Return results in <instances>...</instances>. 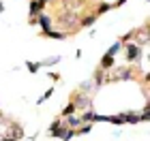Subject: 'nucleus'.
Instances as JSON below:
<instances>
[{
  "label": "nucleus",
  "instance_id": "nucleus-1",
  "mask_svg": "<svg viewBox=\"0 0 150 141\" xmlns=\"http://www.w3.org/2000/svg\"><path fill=\"white\" fill-rule=\"evenodd\" d=\"M56 26H58L62 32H69L71 28L79 26V22H77V13H75V11H62V13H60V17L56 19Z\"/></svg>",
  "mask_w": 150,
  "mask_h": 141
},
{
  "label": "nucleus",
  "instance_id": "nucleus-2",
  "mask_svg": "<svg viewBox=\"0 0 150 141\" xmlns=\"http://www.w3.org/2000/svg\"><path fill=\"white\" fill-rule=\"evenodd\" d=\"M125 51H127V60L129 62H137V60L142 58V47L137 43H127Z\"/></svg>",
  "mask_w": 150,
  "mask_h": 141
},
{
  "label": "nucleus",
  "instance_id": "nucleus-3",
  "mask_svg": "<svg viewBox=\"0 0 150 141\" xmlns=\"http://www.w3.org/2000/svg\"><path fill=\"white\" fill-rule=\"evenodd\" d=\"M73 105L75 107H79V109H90V96H88V94H84V92H77L73 96Z\"/></svg>",
  "mask_w": 150,
  "mask_h": 141
},
{
  "label": "nucleus",
  "instance_id": "nucleus-4",
  "mask_svg": "<svg viewBox=\"0 0 150 141\" xmlns=\"http://www.w3.org/2000/svg\"><path fill=\"white\" fill-rule=\"evenodd\" d=\"M67 128H69V126H67L62 120H56V122L50 126V135H52V137H60V139H62V135H64V130H67Z\"/></svg>",
  "mask_w": 150,
  "mask_h": 141
},
{
  "label": "nucleus",
  "instance_id": "nucleus-5",
  "mask_svg": "<svg viewBox=\"0 0 150 141\" xmlns=\"http://www.w3.org/2000/svg\"><path fill=\"white\" fill-rule=\"evenodd\" d=\"M37 22H39V26H41V30H43V34H45V32H50V30L54 28V19H52L50 15H45V13L37 15Z\"/></svg>",
  "mask_w": 150,
  "mask_h": 141
},
{
  "label": "nucleus",
  "instance_id": "nucleus-6",
  "mask_svg": "<svg viewBox=\"0 0 150 141\" xmlns=\"http://www.w3.org/2000/svg\"><path fill=\"white\" fill-rule=\"evenodd\" d=\"M45 2L47 0H32L30 2V15H41V13H43V6H45Z\"/></svg>",
  "mask_w": 150,
  "mask_h": 141
},
{
  "label": "nucleus",
  "instance_id": "nucleus-7",
  "mask_svg": "<svg viewBox=\"0 0 150 141\" xmlns=\"http://www.w3.org/2000/svg\"><path fill=\"white\" fill-rule=\"evenodd\" d=\"M135 43H137L139 47H142V45H148V43H150V34H148V28H146V30H142V32H137V36H135Z\"/></svg>",
  "mask_w": 150,
  "mask_h": 141
},
{
  "label": "nucleus",
  "instance_id": "nucleus-8",
  "mask_svg": "<svg viewBox=\"0 0 150 141\" xmlns=\"http://www.w3.org/2000/svg\"><path fill=\"white\" fill-rule=\"evenodd\" d=\"M22 135H24V133H22V128H19L17 124H11V126H9V135H6L9 139H13V141H15V139H19V137H22Z\"/></svg>",
  "mask_w": 150,
  "mask_h": 141
},
{
  "label": "nucleus",
  "instance_id": "nucleus-9",
  "mask_svg": "<svg viewBox=\"0 0 150 141\" xmlns=\"http://www.w3.org/2000/svg\"><path fill=\"white\" fill-rule=\"evenodd\" d=\"M64 124L69 126V128H79L81 126V118H77V116H69L64 120Z\"/></svg>",
  "mask_w": 150,
  "mask_h": 141
},
{
  "label": "nucleus",
  "instance_id": "nucleus-10",
  "mask_svg": "<svg viewBox=\"0 0 150 141\" xmlns=\"http://www.w3.org/2000/svg\"><path fill=\"white\" fill-rule=\"evenodd\" d=\"M122 47H125V43H122V41L114 43V45L110 47V49H107V53H105V56H112V58H116V56H118V51L122 49Z\"/></svg>",
  "mask_w": 150,
  "mask_h": 141
},
{
  "label": "nucleus",
  "instance_id": "nucleus-11",
  "mask_svg": "<svg viewBox=\"0 0 150 141\" xmlns=\"http://www.w3.org/2000/svg\"><path fill=\"white\" fill-rule=\"evenodd\" d=\"M45 36H50V39H58V41H60V39H67V32H62V30H50V32H45Z\"/></svg>",
  "mask_w": 150,
  "mask_h": 141
},
{
  "label": "nucleus",
  "instance_id": "nucleus-12",
  "mask_svg": "<svg viewBox=\"0 0 150 141\" xmlns=\"http://www.w3.org/2000/svg\"><path fill=\"white\" fill-rule=\"evenodd\" d=\"M94 118H97V113H94L92 107H90V109L84 111V116H81V122H88V124H90V122H94Z\"/></svg>",
  "mask_w": 150,
  "mask_h": 141
},
{
  "label": "nucleus",
  "instance_id": "nucleus-13",
  "mask_svg": "<svg viewBox=\"0 0 150 141\" xmlns=\"http://www.w3.org/2000/svg\"><path fill=\"white\" fill-rule=\"evenodd\" d=\"M94 22H97V15H86L79 22V26H81V28H88V26H94Z\"/></svg>",
  "mask_w": 150,
  "mask_h": 141
},
{
  "label": "nucleus",
  "instance_id": "nucleus-14",
  "mask_svg": "<svg viewBox=\"0 0 150 141\" xmlns=\"http://www.w3.org/2000/svg\"><path fill=\"white\" fill-rule=\"evenodd\" d=\"M101 66H103L105 71H110L112 66H114V58H112V56H103V60H101Z\"/></svg>",
  "mask_w": 150,
  "mask_h": 141
},
{
  "label": "nucleus",
  "instance_id": "nucleus-15",
  "mask_svg": "<svg viewBox=\"0 0 150 141\" xmlns=\"http://www.w3.org/2000/svg\"><path fill=\"white\" fill-rule=\"evenodd\" d=\"M92 90H94V83L92 81H84V83L79 86V92H84V94H90Z\"/></svg>",
  "mask_w": 150,
  "mask_h": 141
},
{
  "label": "nucleus",
  "instance_id": "nucleus-16",
  "mask_svg": "<svg viewBox=\"0 0 150 141\" xmlns=\"http://www.w3.org/2000/svg\"><path fill=\"white\" fill-rule=\"evenodd\" d=\"M60 62V56H52V58H45L43 62H41V66H52V64H56Z\"/></svg>",
  "mask_w": 150,
  "mask_h": 141
},
{
  "label": "nucleus",
  "instance_id": "nucleus-17",
  "mask_svg": "<svg viewBox=\"0 0 150 141\" xmlns=\"http://www.w3.org/2000/svg\"><path fill=\"white\" fill-rule=\"evenodd\" d=\"M75 135H77V130H75V128H67L64 135H62V141H71Z\"/></svg>",
  "mask_w": 150,
  "mask_h": 141
},
{
  "label": "nucleus",
  "instance_id": "nucleus-18",
  "mask_svg": "<svg viewBox=\"0 0 150 141\" xmlns=\"http://www.w3.org/2000/svg\"><path fill=\"white\" fill-rule=\"evenodd\" d=\"M114 6V2H103V4H99V9H97V13H107Z\"/></svg>",
  "mask_w": 150,
  "mask_h": 141
},
{
  "label": "nucleus",
  "instance_id": "nucleus-19",
  "mask_svg": "<svg viewBox=\"0 0 150 141\" xmlns=\"http://www.w3.org/2000/svg\"><path fill=\"white\" fill-rule=\"evenodd\" d=\"M90 128H92V124H84V126H79V128H77V135H88V133H90Z\"/></svg>",
  "mask_w": 150,
  "mask_h": 141
},
{
  "label": "nucleus",
  "instance_id": "nucleus-20",
  "mask_svg": "<svg viewBox=\"0 0 150 141\" xmlns=\"http://www.w3.org/2000/svg\"><path fill=\"white\" fill-rule=\"evenodd\" d=\"M26 66H28V69H30V73H37L39 69H41V62H30V60H28V62H26Z\"/></svg>",
  "mask_w": 150,
  "mask_h": 141
},
{
  "label": "nucleus",
  "instance_id": "nucleus-21",
  "mask_svg": "<svg viewBox=\"0 0 150 141\" xmlns=\"http://www.w3.org/2000/svg\"><path fill=\"white\" fill-rule=\"evenodd\" d=\"M75 109H77V107H75V105L71 103L69 107H64V111H62V116H73V113H75Z\"/></svg>",
  "mask_w": 150,
  "mask_h": 141
},
{
  "label": "nucleus",
  "instance_id": "nucleus-22",
  "mask_svg": "<svg viewBox=\"0 0 150 141\" xmlns=\"http://www.w3.org/2000/svg\"><path fill=\"white\" fill-rule=\"evenodd\" d=\"M52 94H54V88H50V90H47V92L43 94V96H41V98L37 100V103H43V100H47V98H50V96H52Z\"/></svg>",
  "mask_w": 150,
  "mask_h": 141
},
{
  "label": "nucleus",
  "instance_id": "nucleus-23",
  "mask_svg": "<svg viewBox=\"0 0 150 141\" xmlns=\"http://www.w3.org/2000/svg\"><path fill=\"white\" fill-rule=\"evenodd\" d=\"M139 118H142V122H150V111H142Z\"/></svg>",
  "mask_w": 150,
  "mask_h": 141
},
{
  "label": "nucleus",
  "instance_id": "nucleus-24",
  "mask_svg": "<svg viewBox=\"0 0 150 141\" xmlns=\"http://www.w3.org/2000/svg\"><path fill=\"white\" fill-rule=\"evenodd\" d=\"M144 111H150V100L146 103V107H144Z\"/></svg>",
  "mask_w": 150,
  "mask_h": 141
},
{
  "label": "nucleus",
  "instance_id": "nucleus-25",
  "mask_svg": "<svg viewBox=\"0 0 150 141\" xmlns=\"http://www.w3.org/2000/svg\"><path fill=\"white\" fill-rule=\"evenodd\" d=\"M148 60H150V51H148Z\"/></svg>",
  "mask_w": 150,
  "mask_h": 141
},
{
  "label": "nucleus",
  "instance_id": "nucleus-26",
  "mask_svg": "<svg viewBox=\"0 0 150 141\" xmlns=\"http://www.w3.org/2000/svg\"><path fill=\"white\" fill-rule=\"evenodd\" d=\"M148 2H150V0H148Z\"/></svg>",
  "mask_w": 150,
  "mask_h": 141
}]
</instances>
